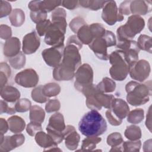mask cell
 <instances>
[{"mask_svg":"<svg viewBox=\"0 0 152 152\" xmlns=\"http://www.w3.org/2000/svg\"><path fill=\"white\" fill-rule=\"evenodd\" d=\"M105 114L106 117L110 125L113 126H119L122 124V120L120 119L116 116H115L110 109L106 110Z\"/></svg>","mask_w":152,"mask_h":152,"instance_id":"48","label":"cell"},{"mask_svg":"<svg viewBox=\"0 0 152 152\" xmlns=\"http://www.w3.org/2000/svg\"><path fill=\"white\" fill-rule=\"evenodd\" d=\"M52 22L49 20L46 19L45 21L40 22L36 24V28L37 31V33L40 36H43L45 35L46 31H48V28H49Z\"/></svg>","mask_w":152,"mask_h":152,"instance_id":"46","label":"cell"},{"mask_svg":"<svg viewBox=\"0 0 152 152\" xmlns=\"http://www.w3.org/2000/svg\"><path fill=\"white\" fill-rule=\"evenodd\" d=\"M64 140L66 147L69 150H75L80 141V136L74 126L67 125L64 130Z\"/></svg>","mask_w":152,"mask_h":152,"instance_id":"15","label":"cell"},{"mask_svg":"<svg viewBox=\"0 0 152 152\" xmlns=\"http://www.w3.org/2000/svg\"><path fill=\"white\" fill-rule=\"evenodd\" d=\"M97 88L96 85L92 84L86 87H85L81 93L86 97V103L88 108L91 110H100L102 107L96 100L94 97V93L97 91Z\"/></svg>","mask_w":152,"mask_h":152,"instance_id":"16","label":"cell"},{"mask_svg":"<svg viewBox=\"0 0 152 152\" xmlns=\"http://www.w3.org/2000/svg\"><path fill=\"white\" fill-rule=\"evenodd\" d=\"M25 141V137L22 134H15L12 136H10V142L12 150L21 146Z\"/></svg>","mask_w":152,"mask_h":152,"instance_id":"41","label":"cell"},{"mask_svg":"<svg viewBox=\"0 0 152 152\" xmlns=\"http://www.w3.org/2000/svg\"><path fill=\"white\" fill-rule=\"evenodd\" d=\"M65 128L64 116L59 112H56L49 118L46 129L54 142L58 144L64 140V132Z\"/></svg>","mask_w":152,"mask_h":152,"instance_id":"6","label":"cell"},{"mask_svg":"<svg viewBox=\"0 0 152 152\" xmlns=\"http://www.w3.org/2000/svg\"><path fill=\"white\" fill-rule=\"evenodd\" d=\"M125 90L126 100L129 104L133 106L143 105L149 101V96L151 95V81L140 83L131 81L126 84Z\"/></svg>","mask_w":152,"mask_h":152,"instance_id":"3","label":"cell"},{"mask_svg":"<svg viewBox=\"0 0 152 152\" xmlns=\"http://www.w3.org/2000/svg\"><path fill=\"white\" fill-rule=\"evenodd\" d=\"M0 71L4 72L9 78L10 77L11 74V68H10V66L8 65V64H7L6 62H1V64H0Z\"/></svg>","mask_w":152,"mask_h":152,"instance_id":"55","label":"cell"},{"mask_svg":"<svg viewBox=\"0 0 152 152\" xmlns=\"http://www.w3.org/2000/svg\"><path fill=\"white\" fill-rule=\"evenodd\" d=\"M21 43L17 37H12L6 40L4 45L3 53L8 58H12L16 56L20 52Z\"/></svg>","mask_w":152,"mask_h":152,"instance_id":"17","label":"cell"},{"mask_svg":"<svg viewBox=\"0 0 152 152\" xmlns=\"http://www.w3.org/2000/svg\"><path fill=\"white\" fill-rule=\"evenodd\" d=\"M43 86L40 85L37 87H36L31 93V96L32 99L39 103H44L48 101L49 98L44 96L42 93Z\"/></svg>","mask_w":152,"mask_h":152,"instance_id":"36","label":"cell"},{"mask_svg":"<svg viewBox=\"0 0 152 152\" xmlns=\"http://www.w3.org/2000/svg\"><path fill=\"white\" fill-rule=\"evenodd\" d=\"M122 151L138 152L140 150L141 147V142L140 140L135 141H126L123 142L122 144Z\"/></svg>","mask_w":152,"mask_h":152,"instance_id":"37","label":"cell"},{"mask_svg":"<svg viewBox=\"0 0 152 152\" xmlns=\"http://www.w3.org/2000/svg\"><path fill=\"white\" fill-rule=\"evenodd\" d=\"M31 107V102L26 99H20L17 100L15 104V109L17 112H26L30 110Z\"/></svg>","mask_w":152,"mask_h":152,"instance_id":"39","label":"cell"},{"mask_svg":"<svg viewBox=\"0 0 152 152\" xmlns=\"http://www.w3.org/2000/svg\"><path fill=\"white\" fill-rule=\"evenodd\" d=\"M103 37L106 40L108 47L113 46L116 45V37L112 31L109 30H106L105 33L104 34Z\"/></svg>","mask_w":152,"mask_h":152,"instance_id":"50","label":"cell"},{"mask_svg":"<svg viewBox=\"0 0 152 152\" xmlns=\"http://www.w3.org/2000/svg\"><path fill=\"white\" fill-rule=\"evenodd\" d=\"M9 20L12 26L14 27H20L25 21V14L24 11L20 8H15L9 15Z\"/></svg>","mask_w":152,"mask_h":152,"instance_id":"24","label":"cell"},{"mask_svg":"<svg viewBox=\"0 0 152 152\" xmlns=\"http://www.w3.org/2000/svg\"><path fill=\"white\" fill-rule=\"evenodd\" d=\"M93 70L89 64H84L80 65L76 70L74 76L75 88L81 92L85 87L93 84Z\"/></svg>","mask_w":152,"mask_h":152,"instance_id":"7","label":"cell"},{"mask_svg":"<svg viewBox=\"0 0 152 152\" xmlns=\"http://www.w3.org/2000/svg\"><path fill=\"white\" fill-rule=\"evenodd\" d=\"M102 18L107 24L113 26L116 22L123 21L124 17L119 14L115 1H107L103 8Z\"/></svg>","mask_w":152,"mask_h":152,"instance_id":"9","label":"cell"},{"mask_svg":"<svg viewBox=\"0 0 152 152\" xmlns=\"http://www.w3.org/2000/svg\"><path fill=\"white\" fill-rule=\"evenodd\" d=\"M108 59L112 65L109 69L112 78L119 81L124 80L129 74L130 66L125 60L124 52L119 49L115 50L109 55Z\"/></svg>","mask_w":152,"mask_h":152,"instance_id":"4","label":"cell"},{"mask_svg":"<svg viewBox=\"0 0 152 152\" xmlns=\"http://www.w3.org/2000/svg\"><path fill=\"white\" fill-rule=\"evenodd\" d=\"M124 135L129 140H138L141 138V130L138 126L135 125L134 124L131 125L126 127L124 132Z\"/></svg>","mask_w":152,"mask_h":152,"instance_id":"28","label":"cell"},{"mask_svg":"<svg viewBox=\"0 0 152 152\" xmlns=\"http://www.w3.org/2000/svg\"><path fill=\"white\" fill-rule=\"evenodd\" d=\"M150 72L149 62L145 59H141L130 66L129 74L132 79L141 83L147 79Z\"/></svg>","mask_w":152,"mask_h":152,"instance_id":"10","label":"cell"},{"mask_svg":"<svg viewBox=\"0 0 152 152\" xmlns=\"http://www.w3.org/2000/svg\"><path fill=\"white\" fill-rule=\"evenodd\" d=\"M151 11V1L134 0L130 3L131 14L137 15H145Z\"/></svg>","mask_w":152,"mask_h":152,"instance_id":"19","label":"cell"},{"mask_svg":"<svg viewBox=\"0 0 152 152\" xmlns=\"http://www.w3.org/2000/svg\"><path fill=\"white\" fill-rule=\"evenodd\" d=\"M86 22L84 21V20L81 17H76L74 18L69 24V27L71 28V30L75 33H77L79 29L83 26L84 25H86Z\"/></svg>","mask_w":152,"mask_h":152,"instance_id":"42","label":"cell"},{"mask_svg":"<svg viewBox=\"0 0 152 152\" xmlns=\"http://www.w3.org/2000/svg\"><path fill=\"white\" fill-rule=\"evenodd\" d=\"M116 48L124 52L125 60L129 66L138 61V54L141 50L135 40L118 42Z\"/></svg>","mask_w":152,"mask_h":152,"instance_id":"8","label":"cell"},{"mask_svg":"<svg viewBox=\"0 0 152 152\" xmlns=\"http://www.w3.org/2000/svg\"><path fill=\"white\" fill-rule=\"evenodd\" d=\"M16 112L15 107H11L8 106V103L6 101L1 100V108H0V113L2 114L4 113H7L8 115H12Z\"/></svg>","mask_w":152,"mask_h":152,"instance_id":"52","label":"cell"},{"mask_svg":"<svg viewBox=\"0 0 152 152\" xmlns=\"http://www.w3.org/2000/svg\"><path fill=\"white\" fill-rule=\"evenodd\" d=\"M79 50V48L74 44L66 45L62 62L53 71V77L55 80L69 81L74 77L75 71L81 64Z\"/></svg>","mask_w":152,"mask_h":152,"instance_id":"1","label":"cell"},{"mask_svg":"<svg viewBox=\"0 0 152 152\" xmlns=\"http://www.w3.org/2000/svg\"><path fill=\"white\" fill-rule=\"evenodd\" d=\"M144 151H151V140L149 139L145 141L143 144Z\"/></svg>","mask_w":152,"mask_h":152,"instance_id":"58","label":"cell"},{"mask_svg":"<svg viewBox=\"0 0 152 152\" xmlns=\"http://www.w3.org/2000/svg\"><path fill=\"white\" fill-rule=\"evenodd\" d=\"M30 17L31 21L36 24L45 21L47 18V13L42 11L38 10L35 11H30Z\"/></svg>","mask_w":152,"mask_h":152,"instance_id":"45","label":"cell"},{"mask_svg":"<svg viewBox=\"0 0 152 152\" xmlns=\"http://www.w3.org/2000/svg\"><path fill=\"white\" fill-rule=\"evenodd\" d=\"M110 109L115 116L122 120L127 116L129 112L128 103L123 99L118 98H115L113 100Z\"/></svg>","mask_w":152,"mask_h":152,"instance_id":"18","label":"cell"},{"mask_svg":"<svg viewBox=\"0 0 152 152\" xmlns=\"http://www.w3.org/2000/svg\"><path fill=\"white\" fill-rule=\"evenodd\" d=\"M94 97L102 107L106 109H110L113 100L115 97L112 94H107L99 91L98 90L94 93Z\"/></svg>","mask_w":152,"mask_h":152,"instance_id":"25","label":"cell"},{"mask_svg":"<svg viewBox=\"0 0 152 152\" xmlns=\"http://www.w3.org/2000/svg\"><path fill=\"white\" fill-rule=\"evenodd\" d=\"M11 4L6 1H0V18H3L10 14L12 12Z\"/></svg>","mask_w":152,"mask_h":152,"instance_id":"47","label":"cell"},{"mask_svg":"<svg viewBox=\"0 0 152 152\" xmlns=\"http://www.w3.org/2000/svg\"><path fill=\"white\" fill-rule=\"evenodd\" d=\"M9 129V125L7 121L4 119V118L0 119V130L1 134H4L7 133L8 130Z\"/></svg>","mask_w":152,"mask_h":152,"instance_id":"57","label":"cell"},{"mask_svg":"<svg viewBox=\"0 0 152 152\" xmlns=\"http://www.w3.org/2000/svg\"><path fill=\"white\" fill-rule=\"evenodd\" d=\"M144 118V111L141 108L135 109L129 112L127 115V121L132 124H138L142 121Z\"/></svg>","mask_w":152,"mask_h":152,"instance_id":"30","label":"cell"},{"mask_svg":"<svg viewBox=\"0 0 152 152\" xmlns=\"http://www.w3.org/2000/svg\"><path fill=\"white\" fill-rule=\"evenodd\" d=\"M104 118L96 110H91L84 114L78 124L80 132L86 137H99L107 130Z\"/></svg>","mask_w":152,"mask_h":152,"instance_id":"2","label":"cell"},{"mask_svg":"<svg viewBox=\"0 0 152 152\" xmlns=\"http://www.w3.org/2000/svg\"><path fill=\"white\" fill-rule=\"evenodd\" d=\"M102 141L99 137H87L82 141L81 151H92L96 147V145Z\"/></svg>","mask_w":152,"mask_h":152,"instance_id":"31","label":"cell"},{"mask_svg":"<svg viewBox=\"0 0 152 152\" xmlns=\"http://www.w3.org/2000/svg\"><path fill=\"white\" fill-rule=\"evenodd\" d=\"M9 125V129L11 132L17 134L21 132L25 128L26 122L20 116L14 115L7 119Z\"/></svg>","mask_w":152,"mask_h":152,"instance_id":"22","label":"cell"},{"mask_svg":"<svg viewBox=\"0 0 152 152\" xmlns=\"http://www.w3.org/2000/svg\"><path fill=\"white\" fill-rule=\"evenodd\" d=\"M106 142L107 145L111 147H115L122 145L124 140L122 135L119 132H115L107 136Z\"/></svg>","mask_w":152,"mask_h":152,"instance_id":"38","label":"cell"},{"mask_svg":"<svg viewBox=\"0 0 152 152\" xmlns=\"http://www.w3.org/2000/svg\"><path fill=\"white\" fill-rule=\"evenodd\" d=\"M42 124L30 121L29 124L26 126V131L27 134L31 137L35 136V135L39 131H42Z\"/></svg>","mask_w":152,"mask_h":152,"instance_id":"44","label":"cell"},{"mask_svg":"<svg viewBox=\"0 0 152 152\" xmlns=\"http://www.w3.org/2000/svg\"><path fill=\"white\" fill-rule=\"evenodd\" d=\"M137 43L140 50L151 53L152 42L151 37L150 36L146 34H141L138 38Z\"/></svg>","mask_w":152,"mask_h":152,"instance_id":"33","label":"cell"},{"mask_svg":"<svg viewBox=\"0 0 152 152\" xmlns=\"http://www.w3.org/2000/svg\"><path fill=\"white\" fill-rule=\"evenodd\" d=\"M77 36L79 40L83 45H89L94 39L93 33L88 24L82 26L77 33Z\"/></svg>","mask_w":152,"mask_h":152,"instance_id":"23","label":"cell"},{"mask_svg":"<svg viewBox=\"0 0 152 152\" xmlns=\"http://www.w3.org/2000/svg\"><path fill=\"white\" fill-rule=\"evenodd\" d=\"M34 137L37 144L45 150H48L51 148L58 147V144L54 142L50 136L42 131L38 132Z\"/></svg>","mask_w":152,"mask_h":152,"instance_id":"21","label":"cell"},{"mask_svg":"<svg viewBox=\"0 0 152 152\" xmlns=\"http://www.w3.org/2000/svg\"><path fill=\"white\" fill-rule=\"evenodd\" d=\"M61 108V103L56 99L49 100L45 105V111L48 113H52L58 111Z\"/></svg>","mask_w":152,"mask_h":152,"instance_id":"43","label":"cell"},{"mask_svg":"<svg viewBox=\"0 0 152 152\" xmlns=\"http://www.w3.org/2000/svg\"><path fill=\"white\" fill-rule=\"evenodd\" d=\"M20 92L19 90L11 86H5L1 88V97L7 102L14 103L20 97Z\"/></svg>","mask_w":152,"mask_h":152,"instance_id":"20","label":"cell"},{"mask_svg":"<svg viewBox=\"0 0 152 152\" xmlns=\"http://www.w3.org/2000/svg\"><path fill=\"white\" fill-rule=\"evenodd\" d=\"M68 44H74L76 45L80 50L83 48L82 43L79 40L76 35H72L68 37L66 42V45Z\"/></svg>","mask_w":152,"mask_h":152,"instance_id":"54","label":"cell"},{"mask_svg":"<svg viewBox=\"0 0 152 152\" xmlns=\"http://www.w3.org/2000/svg\"><path fill=\"white\" fill-rule=\"evenodd\" d=\"M15 82L25 88L36 87L39 82V75L32 68L25 69L17 73L14 78Z\"/></svg>","mask_w":152,"mask_h":152,"instance_id":"12","label":"cell"},{"mask_svg":"<svg viewBox=\"0 0 152 152\" xmlns=\"http://www.w3.org/2000/svg\"><path fill=\"white\" fill-rule=\"evenodd\" d=\"M131 1H124L119 5L118 11L120 14L128 15L131 14L130 11V3Z\"/></svg>","mask_w":152,"mask_h":152,"instance_id":"51","label":"cell"},{"mask_svg":"<svg viewBox=\"0 0 152 152\" xmlns=\"http://www.w3.org/2000/svg\"><path fill=\"white\" fill-rule=\"evenodd\" d=\"M26 56L23 52H20L18 55L9 59L10 65L15 69L23 68L26 64Z\"/></svg>","mask_w":152,"mask_h":152,"instance_id":"35","label":"cell"},{"mask_svg":"<svg viewBox=\"0 0 152 152\" xmlns=\"http://www.w3.org/2000/svg\"><path fill=\"white\" fill-rule=\"evenodd\" d=\"M79 5L78 1H62L61 5L69 10H73Z\"/></svg>","mask_w":152,"mask_h":152,"instance_id":"53","label":"cell"},{"mask_svg":"<svg viewBox=\"0 0 152 152\" xmlns=\"http://www.w3.org/2000/svg\"><path fill=\"white\" fill-rule=\"evenodd\" d=\"M45 118V110L39 106H32L30 109L29 118L30 121L43 123Z\"/></svg>","mask_w":152,"mask_h":152,"instance_id":"26","label":"cell"},{"mask_svg":"<svg viewBox=\"0 0 152 152\" xmlns=\"http://www.w3.org/2000/svg\"><path fill=\"white\" fill-rule=\"evenodd\" d=\"M96 87L97 90L102 93H112L114 91L116 88V83L113 80L108 77H104L96 85Z\"/></svg>","mask_w":152,"mask_h":152,"instance_id":"27","label":"cell"},{"mask_svg":"<svg viewBox=\"0 0 152 152\" xmlns=\"http://www.w3.org/2000/svg\"><path fill=\"white\" fill-rule=\"evenodd\" d=\"M89 26L94 39L102 37L106 30L104 27L100 23H92Z\"/></svg>","mask_w":152,"mask_h":152,"instance_id":"40","label":"cell"},{"mask_svg":"<svg viewBox=\"0 0 152 152\" xmlns=\"http://www.w3.org/2000/svg\"><path fill=\"white\" fill-rule=\"evenodd\" d=\"M107 1H96V0H81L78 1L79 5L83 8L89 9L92 11H97L103 8Z\"/></svg>","mask_w":152,"mask_h":152,"instance_id":"32","label":"cell"},{"mask_svg":"<svg viewBox=\"0 0 152 152\" xmlns=\"http://www.w3.org/2000/svg\"><path fill=\"white\" fill-rule=\"evenodd\" d=\"M61 1L46 0L40 1L39 4V10L46 13L54 11L58 7L61 5Z\"/></svg>","mask_w":152,"mask_h":152,"instance_id":"34","label":"cell"},{"mask_svg":"<svg viewBox=\"0 0 152 152\" xmlns=\"http://www.w3.org/2000/svg\"><path fill=\"white\" fill-rule=\"evenodd\" d=\"M22 50L24 54L30 55L35 53L40 45V38L35 31L26 34L23 39Z\"/></svg>","mask_w":152,"mask_h":152,"instance_id":"13","label":"cell"},{"mask_svg":"<svg viewBox=\"0 0 152 152\" xmlns=\"http://www.w3.org/2000/svg\"><path fill=\"white\" fill-rule=\"evenodd\" d=\"M64 45L52 46L50 48L43 50L42 52V56L45 63L49 66L55 68L62 62Z\"/></svg>","mask_w":152,"mask_h":152,"instance_id":"11","label":"cell"},{"mask_svg":"<svg viewBox=\"0 0 152 152\" xmlns=\"http://www.w3.org/2000/svg\"><path fill=\"white\" fill-rule=\"evenodd\" d=\"M145 27V21L140 15H132L128 18L126 23L116 30L118 42L131 40L136 34L140 33Z\"/></svg>","mask_w":152,"mask_h":152,"instance_id":"5","label":"cell"},{"mask_svg":"<svg viewBox=\"0 0 152 152\" xmlns=\"http://www.w3.org/2000/svg\"><path fill=\"white\" fill-rule=\"evenodd\" d=\"M145 126L150 132H151V106H150L148 108V112L146 116Z\"/></svg>","mask_w":152,"mask_h":152,"instance_id":"56","label":"cell"},{"mask_svg":"<svg viewBox=\"0 0 152 152\" xmlns=\"http://www.w3.org/2000/svg\"><path fill=\"white\" fill-rule=\"evenodd\" d=\"M11 28L7 25L1 24L0 26V36L2 39L8 40L11 37Z\"/></svg>","mask_w":152,"mask_h":152,"instance_id":"49","label":"cell"},{"mask_svg":"<svg viewBox=\"0 0 152 152\" xmlns=\"http://www.w3.org/2000/svg\"><path fill=\"white\" fill-rule=\"evenodd\" d=\"M88 47L99 59L103 61L108 60L109 55L107 50L108 45L103 36L93 40L88 45Z\"/></svg>","mask_w":152,"mask_h":152,"instance_id":"14","label":"cell"},{"mask_svg":"<svg viewBox=\"0 0 152 152\" xmlns=\"http://www.w3.org/2000/svg\"><path fill=\"white\" fill-rule=\"evenodd\" d=\"M61 92V87L56 83H49L44 86L42 88V93L46 97L49 98L55 97Z\"/></svg>","mask_w":152,"mask_h":152,"instance_id":"29","label":"cell"}]
</instances>
